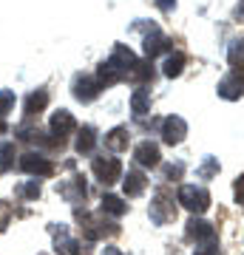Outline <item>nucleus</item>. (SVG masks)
Masks as SVG:
<instances>
[{
    "label": "nucleus",
    "instance_id": "f257e3e1",
    "mask_svg": "<svg viewBox=\"0 0 244 255\" xmlns=\"http://www.w3.org/2000/svg\"><path fill=\"white\" fill-rule=\"evenodd\" d=\"M136 63H139V60L134 57L131 48L114 46L111 57L100 65V71H97V82H100V88H111V85H117V82L131 80V77H134Z\"/></svg>",
    "mask_w": 244,
    "mask_h": 255
},
{
    "label": "nucleus",
    "instance_id": "f03ea898",
    "mask_svg": "<svg viewBox=\"0 0 244 255\" xmlns=\"http://www.w3.org/2000/svg\"><path fill=\"white\" fill-rule=\"evenodd\" d=\"M77 221H80V233L85 241H102L105 236H117L119 227L117 224H108L100 216H91V213H80L77 210Z\"/></svg>",
    "mask_w": 244,
    "mask_h": 255
},
{
    "label": "nucleus",
    "instance_id": "7ed1b4c3",
    "mask_svg": "<svg viewBox=\"0 0 244 255\" xmlns=\"http://www.w3.org/2000/svg\"><path fill=\"white\" fill-rule=\"evenodd\" d=\"M179 201H182V207L190 210L193 216H202L210 207V193L205 187H196V184H185L179 190Z\"/></svg>",
    "mask_w": 244,
    "mask_h": 255
},
{
    "label": "nucleus",
    "instance_id": "20e7f679",
    "mask_svg": "<svg viewBox=\"0 0 244 255\" xmlns=\"http://www.w3.org/2000/svg\"><path fill=\"white\" fill-rule=\"evenodd\" d=\"M91 170H94V176L102 184H114L122 179V162H119L117 156H97L91 162Z\"/></svg>",
    "mask_w": 244,
    "mask_h": 255
},
{
    "label": "nucleus",
    "instance_id": "39448f33",
    "mask_svg": "<svg viewBox=\"0 0 244 255\" xmlns=\"http://www.w3.org/2000/svg\"><path fill=\"white\" fill-rule=\"evenodd\" d=\"M51 236H54V250L57 255H88V247L82 244V241H74V238H68V227L65 224H51Z\"/></svg>",
    "mask_w": 244,
    "mask_h": 255
},
{
    "label": "nucleus",
    "instance_id": "423d86ee",
    "mask_svg": "<svg viewBox=\"0 0 244 255\" xmlns=\"http://www.w3.org/2000/svg\"><path fill=\"white\" fill-rule=\"evenodd\" d=\"M151 219L156 224H171L176 219V204H173V196L168 190H159L151 201Z\"/></svg>",
    "mask_w": 244,
    "mask_h": 255
},
{
    "label": "nucleus",
    "instance_id": "0eeeda50",
    "mask_svg": "<svg viewBox=\"0 0 244 255\" xmlns=\"http://www.w3.org/2000/svg\"><path fill=\"white\" fill-rule=\"evenodd\" d=\"M20 170L43 179V176L54 173V164L48 162V156H43V153H26V156H20Z\"/></svg>",
    "mask_w": 244,
    "mask_h": 255
},
{
    "label": "nucleus",
    "instance_id": "6e6552de",
    "mask_svg": "<svg viewBox=\"0 0 244 255\" xmlns=\"http://www.w3.org/2000/svg\"><path fill=\"white\" fill-rule=\"evenodd\" d=\"M57 193H60L65 201L80 204V201H85V196H88V184H85L82 176H71V179H65V182L57 184Z\"/></svg>",
    "mask_w": 244,
    "mask_h": 255
},
{
    "label": "nucleus",
    "instance_id": "1a4fd4ad",
    "mask_svg": "<svg viewBox=\"0 0 244 255\" xmlns=\"http://www.w3.org/2000/svg\"><path fill=\"white\" fill-rule=\"evenodd\" d=\"M100 94H102V88L97 82V77H88V74H77L74 77V97L80 102H94Z\"/></svg>",
    "mask_w": 244,
    "mask_h": 255
},
{
    "label": "nucleus",
    "instance_id": "9d476101",
    "mask_svg": "<svg viewBox=\"0 0 244 255\" xmlns=\"http://www.w3.org/2000/svg\"><path fill=\"white\" fill-rule=\"evenodd\" d=\"M185 236L190 238V241H196V244H208V241H216V227L210 224V221H205V219H193L188 221V227H185Z\"/></svg>",
    "mask_w": 244,
    "mask_h": 255
},
{
    "label": "nucleus",
    "instance_id": "9b49d317",
    "mask_svg": "<svg viewBox=\"0 0 244 255\" xmlns=\"http://www.w3.org/2000/svg\"><path fill=\"white\" fill-rule=\"evenodd\" d=\"M188 133V125H185V119L182 117H165L162 119V142L165 145H179L182 139Z\"/></svg>",
    "mask_w": 244,
    "mask_h": 255
},
{
    "label": "nucleus",
    "instance_id": "f8f14e48",
    "mask_svg": "<svg viewBox=\"0 0 244 255\" xmlns=\"http://www.w3.org/2000/svg\"><path fill=\"white\" fill-rule=\"evenodd\" d=\"M219 97L222 100H242L244 97V74L242 71H233V74H227L225 80L219 82Z\"/></svg>",
    "mask_w": 244,
    "mask_h": 255
},
{
    "label": "nucleus",
    "instance_id": "ddd939ff",
    "mask_svg": "<svg viewBox=\"0 0 244 255\" xmlns=\"http://www.w3.org/2000/svg\"><path fill=\"white\" fill-rule=\"evenodd\" d=\"M142 48H145V54L154 60V57H159V54H171V40H168L159 28H151V31L145 34Z\"/></svg>",
    "mask_w": 244,
    "mask_h": 255
},
{
    "label": "nucleus",
    "instance_id": "4468645a",
    "mask_svg": "<svg viewBox=\"0 0 244 255\" xmlns=\"http://www.w3.org/2000/svg\"><path fill=\"white\" fill-rule=\"evenodd\" d=\"M159 156H162L159 153V145L151 142V139H145V142H139V145L134 147V159H136L139 167H156V164L162 162Z\"/></svg>",
    "mask_w": 244,
    "mask_h": 255
},
{
    "label": "nucleus",
    "instance_id": "2eb2a0df",
    "mask_svg": "<svg viewBox=\"0 0 244 255\" xmlns=\"http://www.w3.org/2000/svg\"><path fill=\"white\" fill-rule=\"evenodd\" d=\"M74 130H77V119H74L68 111H57L54 117H51V133H54L57 139L71 136Z\"/></svg>",
    "mask_w": 244,
    "mask_h": 255
},
{
    "label": "nucleus",
    "instance_id": "dca6fc26",
    "mask_svg": "<svg viewBox=\"0 0 244 255\" xmlns=\"http://www.w3.org/2000/svg\"><path fill=\"white\" fill-rule=\"evenodd\" d=\"M45 105H48V91H45V88H37V91H31L26 97V102H23V114H26L28 119L40 117V114L45 111Z\"/></svg>",
    "mask_w": 244,
    "mask_h": 255
},
{
    "label": "nucleus",
    "instance_id": "f3484780",
    "mask_svg": "<svg viewBox=\"0 0 244 255\" xmlns=\"http://www.w3.org/2000/svg\"><path fill=\"white\" fill-rule=\"evenodd\" d=\"M145 187H148V176H145L142 170H128V176H125V196L128 199L142 196Z\"/></svg>",
    "mask_w": 244,
    "mask_h": 255
},
{
    "label": "nucleus",
    "instance_id": "a211bd4d",
    "mask_svg": "<svg viewBox=\"0 0 244 255\" xmlns=\"http://www.w3.org/2000/svg\"><path fill=\"white\" fill-rule=\"evenodd\" d=\"M77 153L80 156H91L94 153V147H97V130H94V128L91 125H85L80 130V133H77Z\"/></svg>",
    "mask_w": 244,
    "mask_h": 255
},
{
    "label": "nucleus",
    "instance_id": "6ab92c4d",
    "mask_svg": "<svg viewBox=\"0 0 244 255\" xmlns=\"http://www.w3.org/2000/svg\"><path fill=\"white\" fill-rule=\"evenodd\" d=\"M105 150H111V153L128 150V128H114L111 133H105Z\"/></svg>",
    "mask_w": 244,
    "mask_h": 255
},
{
    "label": "nucleus",
    "instance_id": "aec40b11",
    "mask_svg": "<svg viewBox=\"0 0 244 255\" xmlns=\"http://www.w3.org/2000/svg\"><path fill=\"white\" fill-rule=\"evenodd\" d=\"M131 111H134L136 119H142L148 111H151V91L148 88H136L131 94Z\"/></svg>",
    "mask_w": 244,
    "mask_h": 255
},
{
    "label": "nucleus",
    "instance_id": "412c9836",
    "mask_svg": "<svg viewBox=\"0 0 244 255\" xmlns=\"http://www.w3.org/2000/svg\"><path fill=\"white\" fill-rule=\"evenodd\" d=\"M100 210H102V216H114V219H122V216L128 213V204L119 199V196H102Z\"/></svg>",
    "mask_w": 244,
    "mask_h": 255
},
{
    "label": "nucleus",
    "instance_id": "4be33fe9",
    "mask_svg": "<svg viewBox=\"0 0 244 255\" xmlns=\"http://www.w3.org/2000/svg\"><path fill=\"white\" fill-rule=\"evenodd\" d=\"M185 71V54L182 51H173V54L165 57V65H162V74L165 77H179V74Z\"/></svg>",
    "mask_w": 244,
    "mask_h": 255
},
{
    "label": "nucleus",
    "instance_id": "5701e85b",
    "mask_svg": "<svg viewBox=\"0 0 244 255\" xmlns=\"http://www.w3.org/2000/svg\"><path fill=\"white\" fill-rule=\"evenodd\" d=\"M14 196H17L20 201H34L37 196H40V179H31V182H23L14 187Z\"/></svg>",
    "mask_w": 244,
    "mask_h": 255
},
{
    "label": "nucleus",
    "instance_id": "b1692460",
    "mask_svg": "<svg viewBox=\"0 0 244 255\" xmlns=\"http://www.w3.org/2000/svg\"><path fill=\"white\" fill-rule=\"evenodd\" d=\"M14 142H0V173H6L9 167H14Z\"/></svg>",
    "mask_w": 244,
    "mask_h": 255
},
{
    "label": "nucleus",
    "instance_id": "393cba45",
    "mask_svg": "<svg viewBox=\"0 0 244 255\" xmlns=\"http://www.w3.org/2000/svg\"><path fill=\"white\" fill-rule=\"evenodd\" d=\"M230 65H233V71L244 68V40H236L230 46Z\"/></svg>",
    "mask_w": 244,
    "mask_h": 255
},
{
    "label": "nucleus",
    "instance_id": "a878e982",
    "mask_svg": "<svg viewBox=\"0 0 244 255\" xmlns=\"http://www.w3.org/2000/svg\"><path fill=\"white\" fill-rule=\"evenodd\" d=\"M216 173H219V159H216V156H208V159L202 162V167L196 170L199 179H213Z\"/></svg>",
    "mask_w": 244,
    "mask_h": 255
},
{
    "label": "nucleus",
    "instance_id": "bb28decb",
    "mask_svg": "<svg viewBox=\"0 0 244 255\" xmlns=\"http://www.w3.org/2000/svg\"><path fill=\"white\" fill-rule=\"evenodd\" d=\"M182 173H185V164L182 162H171V164H165L162 167V176L168 179V182H179Z\"/></svg>",
    "mask_w": 244,
    "mask_h": 255
},
{
    "label": "nucleus",
    "instance_id": "cd10ccee",
    "mask_svg": "<svg viewBox=\"0 0 244 255\" xmlns=\"http://www.w3.org/2000/svg\"><path fill=\"white\" fill-rule=\"evenodd\" d=\"M14 108V91H0V117H6Z\"/></svg>",
    "mask_w": 244,
    "mask_h": 255
},
{
    "label": "nucleus",
    "instance_id": "c85d7f7f",
    "mask_svg": "<svg viewBox=\"0 0 244 255\" xmlns=\"http://www.w3.org/2000/svg\"><path fill=\"white\" fill-rule=\"evenodd\" d=\"M11 216H14V210H11V204H9V201H0V233H3V230L9 227Z\"/></svg>",
    "mask_w": 244,
    "mask_h": 255
},
{
    "label": "nucleus",
    "instance_id": "c756f323",
    "mask_svg": "<svg viewBox=\"0 0 244 255\" xmlns=\"http://www.w3.org/2000/svg\"><path fill=\"white\" fill-rule=\"evenodd\" d=\"M193 255H219V244H216V241H208V244L196 247V253H193Z\"/></svg>",
    "mask_w": 244,
    "mask_h": 255
},
{
    "label": "nucleus",
    "instance_id": "7c9ffc66",
    "mask_svg": "<svg viewBox=\"0 0 244 255\" xmlns=\"http://www.w3.org/2000/svg\"><path fill=\"white\" fill-rule=\"evenodd\" d=\"M233 193H236V201L239 204H244V173L236 179V184H233Z\"/></svg>",
    "mask_w": 244,
    "mask_h": 255
},
{
    "label": "nucleus",
    "instance_id": "2f4dec72",
    "mask_svg": "<svg viewBox=\"0 0 244 255\" xmlns=\"http://www.w3.org/2000/svg\"><path fill=\"white\" fill-rule=\"evenodd\" d=\"M156 6L162 11H173V6H176V0H156Z\"/></svg>",
    "mask_w": 244,
    "mask_h": 255
},
{
    "label": "nucleus",
    "instance_id": "473e14b6",
    "mask_svg": "<svg viewBox=\"0 0 244 255\" xmlns=\"http://www.w3.org/2000/svg\"><path fill=\"white\" fill-rule=\"evenodd\" d=\"M236 17H239V23H244V0L239 3V11H236Z\"/></svg>",
    "mask_w": 244,
    "mask_h": 255
},
{
    "label": "nucleus",
    "instance_id": "72a5a7b5",
    "mask_svg": "<svg viewBox=\"0 0 244 255\" xmlns=\"http://www.w3.org/2000/svg\"><path fill=\"white\" fill-rule=\"evenodd\" d=\"M9 130V122H6V117H0V133H6Z\"/></svg>",
    "mask_w": 244,
    "mask_h": 255
},
{
    "label": "nucleus",
    "instance_id": "f704fd0d",
    "mask_svg": "<svg viewBox=\"0 0 244 255\" xmlns=\"http://www.w3.org/2000/svg\"><path fill=\"white\" fill-rule=\"evenodd\" d=\"M105 255H122V253H119V250H114V247H108V250H105Z\"/></svg>",
    "mask_w": 244,
    "mask_h": 255
}]
</instances>
